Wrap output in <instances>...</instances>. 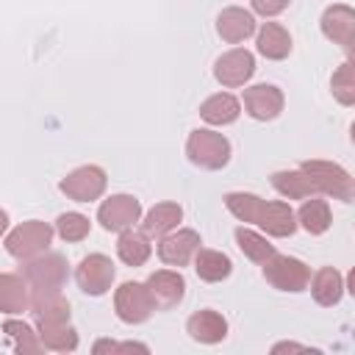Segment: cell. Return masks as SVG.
Wrapping results in <instances>:
<instances>
[{
	"label": "cell",
	"mask_w": 355,
	"mask_h": 355,
	"mask_svg": "<svg viewBox=\"0 0 355 355\" xmlns=\"http://www.w3.org/2000/svg\"><path fill=\"white\" fill-rule=\"evenodd\" d=\"M186 155H189V161L194 166L214 172V169L227 166V161H230V141L222 133H216V130L197 128L186 139Z\"/></svg>",
	"instance_id": "obj_3"
},
{
	"label": "cell",
	"mask_w": 355,
	"mask_h": 355,
	"mask_svg": "<svg viewBox=\"0 0 355 355\" xmlns=\"http://www.w3.org/2000/svg\"><path fill=\"white\" fill-rule=\"evenodd\" d=\"M31 308V288L22 275L3 272L0 275V313H22Z\"/></svg>",
	"instance_id": "obj_19"
},
{
	"label": "cell",
	"mask_w": 355,
	"mask_h": 355,
	"mask_svg": "<svg viewBox=\"0 0 355 355\" xmlns=\"http://www.w3.org/2000/svg\"><path fill=\"white\" fill-rule=\"evenodd\" d=\"M236 244L252 263H263L275 255V247L266 241V236H261L250 227H236Z\"/></svg>",
	"instance_id": "obj_31"
},
{
	"label": "cell",
	"mask_w": 355,
	"mask_h": 355,
	"mask_svg": "<svg viewBox=\"0 0 355 355\" xmlns=\"http://www.w3.org/2000/svg\"><path fill=\"white\" fill-rule=\"evenodd\" d=\"M186 333H189L194 341H200V344H219V341H225V336H227V319H225L219 311L205 308V311H197V313L189 316Z\"/></svg>",
	"instance_id": "obj_16"
},
{
	"label": "cell",
	"mask_w": 355,
	"mask_h": 355,
	"mask_svg": "<svg viewBox=\"0 0 355 355\" xmlns=\"http://www.w3.org/2000/svg\"><path fill=\"white\" fill-rule=\"evenodd\" d=\"M322 33L333 44H338L347 53H352L355 50V11L347 3H336V6L324 8V14H322Z\"/></svg>",
	"instance_id": "obj_12"
},
{
	"label": "cell",
	"mask_w": 355,
	"mask_h": 355,
	"mask_svg": "<svg viewBox=\"0 0 355 355\" xmlns=\"http://www.w3.org/2000/svg\"><path fill=\"white\" fill-rule=\"evenodd\" d=\"M291 0H252V11L261 17H277L288 8Z\"/></svg>",
	"instance_id": "obj_34"
},
{
	"label": "cell",
	"mask_w": 355,
	"mask_h": 355,
	"mask_svg": "<svg viewBox=\"0 0 355 355\" xmlns=\"http://www.w3.org/2000/svg\"><path fill=\"white\" fill-rule=\"evenodd\" d=\"M255 225H258L266 236L286 239V236H291V233L297 230V216H294V211H291V205H288V202H280V200L266 202V200H263V205H261V214H258Z\"/></svg>",
	"instance_id": "obj_15"
},
{
	"label": "cell",
	"mask_w": 355,
	"mask_h": 355,
	"mask_svg": "<svg viewBox=\"0 0 355 355\" xmlns=\"http://www.w3.org/2000/svg\"><path fill=\"white\" fill-rule=\"evenodd\" d=\"M114 311L116 316L125 322V324H141L150 319V313L155 311L153 308V300L144 288V283H136V280H128L116 288L114 294Z\"/></svg>",
	"instance_id": "obj_8"
},
{
	"label": "cell",
	"mask_w": 355,
	"mask_h": 355,
	"mask_svg": "<svg viewBox=\"0 0 355 355\" xmlns=\"http://www.w3.org/2000/svg\"><path fill=\"white\" fill-rule=\"evenodd\" d=\"M258 53L269 61H283L291 53V33L280 22H263L258 31Z\"/></svg>",
	"instance_id": "obj_20"
},
{
	"label": "cell",
	"mask_w": 355,
	"mask_h": 355,
	"mask_svg": "<svg viewBox=\"0 0 355 355\" xmlns=\"http://www.w3.org/2000/svg\"><path fill=\"white\" fill-rule=\"evenodd\" d=\"M244 111L258 122H269L283 111V92L272 83H255L244 89Z\"/></svg>",
	"instance_id": "obj_14"
},
{
	"label": "cell",
	"mask_w": 355,
	"mask_h": 355,
	"mask_svg": "<svg viewBox=\"0 0 355 355\" xmlns=\"http://www.w3.org/2000/svg\"><path fill=\"white\" fill-rule=\"evenodd\" d=\"M263 266V277L272 288L277 291H305L308 288V280H311V266H305L300 258H291V255H272L269 261L261 263Z\"/></svg>",
	"instance_id": "obj_5"
},
{
	"label": "cell",
	"mask_w": 355,
	"mask_h": 355,
	"mask_svg": "<svg viewBox=\"0 0 355 355\" xmlns=\"http://www.w3.org/2000/svg\"><path fill=\"white\" fill-rule=\"evenodd\" d=\"M116 255L122 263L128 266H144L147 258L153 255V247H150V236L144 230H122L119 239H116Z\"/></svg>",
	"instance_id": "obj_21"
},
{
	"label": "cell",
	"mask_w": 355,
	"mask_h": 355,
	"mask_svg": "<svg viewBox=\"0 0 355 355\" xmlns=\"http://www.w3.org/2000/svg\"><path fill=\"white\" fill-rule=\"evenodd\" d=\"M300 169L305 172V178L311 180L316 194H327V197H336L341 202H352L355 180L341 164H333V161H302Z\"/></svg>",
	"instance_id": "obj_2"
},
{
	"label": "cell",
	"mask_w": 355,
	"mask_h": 355,
	"mask_svg": "<svg viewBox=\"0 0 355 355\" xmlns=\"http://www.w3.org/2000/svg\"><path fill=\"white\" fill-rule=\"evenodd\" d=\"M308 286H311L313 300H316L319 305H324V308L338 305V300L344 297V277H341V272L333 269V266H322L316 275H311Z\"/></svg>",
	"instance_id": "obj_18"
},
{
	"label": "cell",
	"mask_w": 355,
	"mask_h": 355,
	"mask_svg": "<svg viewBox=\"0 0 355 355\" xmlns=\"http://www.w3.org/2000/svg\"><path fill=\"white\" fill-rule=\"evenodd\" d=\"M33 322H69V302L61 291H47V294H31V308Z\"/></svg>",
	"instance_id": "obj_23"
},
{
	"label": "cell",
	"mask_w": 355,
	"mask_h": 355,
	"mask_svg": "<svg viewBox=\"0 0 355 355\" xmlns=\"http://www.w3.org/2000/svg\"><path fill=\"white\" fill-rule=\"evenodd\" d=\"M183 219V208L178 202H158L147 211L144 222H141V230L150 236V239H161L166 236L169 230H175Z\"/></svg>",
	"instance_id": "obj_22"
},
{
	"label": "cell",
	"mask_w": 355,
	"mask_h": 355,
	"mask_svg": "<svg viewBox=\"0 0 355 355\" xmlns=\"http://www.w3.org/2000/svg\"><path fill=\"white\" fill-rule=\"evenodd\" d=\"M89 227H92L89 216H83V214H78V211H67V214H61V216L55 219V233H58L64 241H83V239L89 236Z\"/></svg>",
	"instance_id": "obj_33"
},
{
	"label": "cell",
	"mask_w": 355,
	"mask_h": 355,
	"mask_svg": "<svg viewBox=\"0 0 355 355\" xmlns=\"http://www.w3.org/2000/svg\"><path fill=\"white\" fill-rule=\"evenodd\" d=\"M200 250V233L197 230H169L166 236H161L158 241V258L166 263V266H186L194 252Z\"/></svg>",
	"instance_id": "obj_13"
},
{
	"label": "cell",
	"mask_w": 355,
	"mask_h": 355,
	"mask_svg": "<svg viewBox=\"0 0 355 355\" xmlns=\"http://www.w3.org/2000/svg\"><path fill=\"white\" fill-rule=\"evenodd\" d=\"M22 280L28 283L31 294H47V291H61L69 280V266L67 258L61 252H39L33 258H28L19 269Z\"/></svg>",
	"instance_id": "obj_1"
},
{
	"label": "cell",
	"mask_w": 355,
	"mask_h": 355,
	"mask_svg": "<svg viewBox=\"0 0 355 355\" xmlns=\"http://www.w3.org/2000/svg\"><path fill=\"white\" fill-rule=\"evenodd\" d=\"M6 230H8V214L0 208V239L6 236Z\"/></svg>",
	"instance_id": "obj_36"
},
{
	"label": "cell",
	"mask_w": 355,
	"mask_h": 355,
	"mask_svg": "<svg viewBox=\"0 0 355 355\" xmlns=\"http://www.w3.org/2000/svg\"><path fill=\"white\" fill-rule=\"evenodd\" d=\"M255 72V58L250 50L244 47H236V50H227L216 58L214 64V78L227 86V89H236V86H244Z\"/></svg>",
	"instance_id": "obj_11"
},
{
	"label": "cell",
	"mask_w": 355,
	"mask_h": 355,
	"mask_svg": "<svg viewBox=\"0 0 355 355\" xmlns=\"http://www.w3.org/2000/svg\"><path fill=\"white\" fill-rule=\"evenodd\" d=\"M241 114V103L227 94V92H219V94H211L202 105H200V116L208 122V125H230L236 122Z\"/></svg>",
	"instance_id": "obj_25"
},
{
	"label": "cell",
	"mask_w": 355,
	"mask_h": 355,
	"mask_svg": "<svg viewBox=\"0 0 355 355\" xmlns=\"http://www.w3.org/2000/svg\"><path fill=\"white\" fill-rule=\"evenodd\" d=\"M191 261H194L197 277L205 280V283H222V280L230 275V269H233L230 258H227L225 252H219V250H205V247H200Z\"/></svg>",
	"instance_id": "obj_24"
},
{
	"label": "cell",
	"mask_w": 355,
	"mask_h": 355,
	"mask_svg": "<svg viewBox=\"0 0 355 355\" xmlns=\"http://www.w3.org/2000/svg\"><path fill=\"white\" fill-rule=\"evenodd\" d=\"M141 219V205L130 194H111L100 208H97V222L108 233H122L133 227Z\"/></svg>",
	"instance_id": "obj_9"
},
{
	"label": "cell",
	"mask_w": 355,
	"mask_h": 355,
	"mask_svg": "<svg viewBox=\"0 0 355 355\" xmlns=\"http://www.w3.org/2000/svg\"><path fill=\"white\" fill-rule=\"evenodd\" d=\"M272 186L283 194V197H288V200H305V197H313L316 191H313V186H311V180L305 178V172L297 166V169H283V172H275L272 175Z\"/></svg>",
	"instance_id": "obj_28"
},
{
	"label": "cell",
	"mask_w": 355,
	"mask_h": 355,
	"mask_svg": "<svg viewBox=\"0 0 355 355\" xmlns=\"http://www.w3.org/2000/svg\"><path fill=\"white\" fill-rule=\"evenodd\" d=\"M3 333L14 341V352H17V355H31V352H42V349H44L39 333H36L28 322H22V319H8V322H3Z\"/></svg>",
	"instance_id": "obj_29"
},
{
	"label": "cell",
	"mask_w": 355,
	"mask_h": 355,
	"mask_svg": "<svg viewBox=\"0 0 355 355\" xmlns=\"http://www.w3.org/2000/svg\"><path fill=\"white\" fill-rule=\"evenodd\" d=\"M261 205L263 200L258 194H250V191H230L225 194V208L244 225H255L258 214H261Z\"/></svg>",
	"instance_id": "obj_30"
},
{
	"label": "cell",
	"mask_w": 355,
	"mask_h": 355,
	"mask_svg": "<svg viewBox=\"0 0 355 355\" xmlns=\"http://www.w3.org/2000/svg\"><path fill=\"white\" fill-rule=\"evenodd\" d=\"M150 300H153V308L155 311H169L175 305H180V300L186 297V280L180 272H172V269H158L147 277L144 283Z\"/></svg>",
	"instance_id": "obj_10"
},
{
	"label": "cell",
	"mask_w": 355,
	"mask_h": 355,
	"mask_svg": "<svg viewBox=\"0 0 355 355\" xmlns=\"http://www.w3.org/2000/svg\"><path fill=\"white\" fill-rule=\"evenodd\" d=\"M216 33L225 42L239 44V42H244V39H250L255 33V17L250 11H244V8H239V6H227L216 17Z\"/></svg>",
	"instance_id": "obj_17"
},
{
	"label": "cell",
	"mask_w": 355,
	"mask_h": 355,
	"mask_svg": "<svg viewBox=\"0 0 355 355\" xmlns=\"http://www.w3.org/2000/svg\"><path fill=\"white\" fill-rule=\"evenodd\" d=\"M330 89H333V97H336L341 105H352V103H355V67H352V61H344V64L333 72Z\"/></svg>",
	"instance_id": "obj_32"
},
{
	"label": "cell",
	"mask_w": 355,
	"mask_h": 355,
	"mask_svg": "<svg viewBox=\"0 0 355 355\" xmlns=\"http://www.w3.org/2000/svg\"><path fill=\"white\" fill-rule=\"evenodd\" d=\"M105 183H108L105 169H103V166H94V164H86V166L72 169V172L58 183V189H61L69 200H75V202H92V200H100V197H103Z\"/></svg>",
	"instance_id": "obj_7"
},
{
	"label": "cell",
	"mask_w": 355,
	"mask_h": 355,
	"mask_svg": "<svg viewBox=\"0 0 355 355\" xmlns=\"http://www.w3.org/2000/svg\"><path fill=\"white\" fill-rule=\"evenodd\" d=\"M53 227L47 222H39V219H28L22 225H17L8 236H6V250L11 258L17 261H28L44 250H50V241H53Z\"/></svg>",
	"instance_id": "obj_4"
},
{
	"label": "cell",
	"mask_w": 355,
	"mask_h": 355,
	"mask_svg": "<svg viewBox=\"0 0 355 355\" xmlns=\"http://www.w3.org/2000/svg\"><path fill=\"white\" fill-rule=\"evenodd\" d=\"M36 333H39L44 349H53V352L78 349V333H75V327L69 322H39Z\"/></svg>",
	"instance_id": "obj_27"
},
{
	"label": "cell",
	"mask_w": 355,
	"mask_h": 355,
	"mask_svg": "<svg viewBox=\"0 0 355 355\" xmlns=\"http://www.w3.org/2000/svg\"><path fill=\"white\" fill-rule=\"evenodd\" d=\"M294 216H297V225H302L311 236H322L333 225L330 205H327V200H319V197H305Z\"/></svg>",
	"instance_id": "obj_26"
},
{
	"label": "cell",
	"mask_w": 355,
	"mask_h": 355,
	"mask_svg": "<svg viewBox=\"0 0 355 355\" xmlns=\"http://www.w3.org/2000/svg\"><path fill=\"white\" fill-rule=\"evenodd\" d=\"M114 277H116L114 261H111L108 255H103V252L86 255V258L78 263V269H75V283H78V288H80L83 294H89V297H103V294L111 288Z\"/></svg>",
	"instance_id": "obj_6"
},
{
	"label": "cell",
	"mask_w": 355,
	"mask_h": 355,
	"mask_svg": "<svg viewBox=\"0 0 355 355\" xmlns=\"http://www.w3.org/2000/svg\"><path fill=\"white\" fill-rule=\"evenodd\" d=\"M286 349H305L302 344H291V341H283V344H275L272 352H286Z\"/></svg>",
	"instance_id": "obj_35"
}]
</instances>
